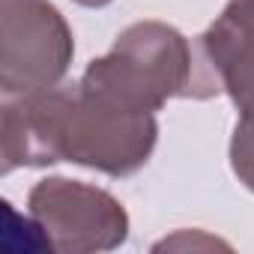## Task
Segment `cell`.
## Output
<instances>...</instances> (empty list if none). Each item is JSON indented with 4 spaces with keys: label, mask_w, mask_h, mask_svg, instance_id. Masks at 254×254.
<instances>
[{
    "label": "cell",
    "mask_w": 254,
    "mask_h": 254,
    "mask_svg": "<svg viewBox=\"0 0 254 254\" xmlns=\"http://www.w3.org/2000/svg\"><path fill=\"white\" fill-rule=\"evenodd\" d=\"M197 48L239 117H254V0H227Z\"/></svg>",
    "instance_id": "5"
},
{
    "label": "cell",
    "mask_w": 254,
    "mask_h": 254,
    "mask_svg": "<svg viewBox=\"0 0 254 254\" xmlns=\"http://www.w3.org/2000/svg\"><path fill=\"white\" fill-rule=\"evenodd\" d=\"M27 212L36 230H42L48 248L54 251H114L129 239L126 206L111 191L81 180H39L27 194Z\"/></svg>",
    "instance_id": "4"
},
{
    "label": "cell",
    "mask_w": 254,
    "mask_h": 254,
    "mask_svg": "<svg viewBox=\"0 0 254 254\" xmlns=\"http://www.w3.org/2000/svg\"><path fill=\"white\" fill-rule=\"evenodd\" d=\"M230 168L236 180L254 191V117H239L230 138Z\"/></svg>",
    "instance_id": "6"
},
{
    "label": "cell",
    "mask_w": 254,
    "mask_h": 254,
    "mask_svg": "<svg viewBox=\"0 0 254 254\" xmlns=\"http://www.w3.org/2000/svg\"><path fill=\"white\" fill-rule=\"evenodd\" d=\"M72 3H78V6H87V9H102V6L114 3V0H72Z\"/></svg>",
    "instance_id": "7"
},
{
    "label": "cell",
    "mask_w": 254,
    "mask_h": 254,
    "mask_svg": "<svg viewBox=\"0 0 254 254\" xmlns=\"http://www.w3.org/2000/svg\"><path fill=\"white\" fill-rule=\"evenodd\" d=\"M81 87L138 114H156L171 99H212L221 90L197 42L165 21L129 24L108 54L87 63Z\"/></svg>",
    "instance_id": "2"
},
{
    "label": "cell",
    "mask_w": 254,
    "mask_h": 254,
    "mask_svg": "<svg viewBox=\"0 0 254 254\" xmlns=\"http://www.w3.org/2000/svg\"><path fill=\"white\" fill-rule=\"evenodd\" d=\"M75 36L51 0H3L0 6V93L3 99L63 84Z\"/></svg>",
    "instance_id": "3"
},
{
    "label": "cell",
    "mask_w": 254,
    "mask_h": 254,
    "mask_svg": "<svg viewBox=\"0 0 254 254\" xmlns=\"http://www.w3.org/2000/svg\"><path fill=\"white\" fill-rule=\"evenodd\" d=\"M156 141V114L120 108L81 81L3 99V174L72 162L120 180L150 162Z\"/></svg>",
    "instance_id": "1"
}]
</instances>
